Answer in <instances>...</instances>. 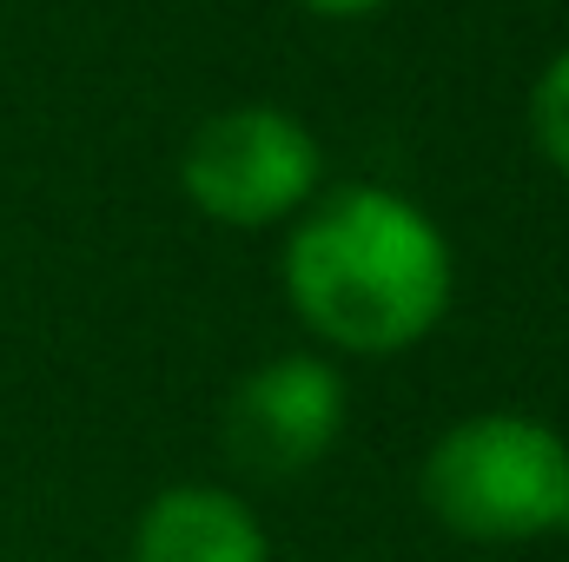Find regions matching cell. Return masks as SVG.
<instances>
[{
	"mask_svg": "<svg viewBox=\"0 0 569 562\" xmlns=\"http://www.w3.org/2000/svg\"><path fill=\"white\" fill-rule=\"evenodd\" d=\"M298 324L338 358H398L450 311L457 259L443 225L391 185L318 192L279 259Z\"/></svg>",
	"mask_w": 569,
	"mask_h": 562,
	"instance_id": "6da1fadb",
	"label": "cell"
},
{
	"mask_svg": "<svg viewBox=\"0 0 569 562\" xmlns=\"http://www.w3.org/2000/svg\"><path fill=\"white\" fill-rule=\"evenodd\" d=\"M418 496L463 543L569 536V436L523 411H477L425 450Z\"/></svg>",
	"mask_w": 569,
	"mask_h": 562,
	"instance_id": "7a4b0ae2",
	"label": "cell"
},
{
	"mask_svg": "<svg viewBox=\"0 0 569 562\" xmlns=\"http://www.w3.org/2000/svg\"><path fill=\"white\" fill-rule=\"evenodd\" d=\"M179 192L212 225L266 232L325 192V145L284 107H226L192 127L179 152Z\"/></svg>",
	"mask_w": 569,
	"mask_h": 562,
	"instance_id": "3957f363",
	"label": "cell"
},
{
	"mask_svg": "<svg viewBox=\"0 0 569 562\" xmlns=\"http://www.w3.org/2000/svg\"><path fill=\"white\" fill-rule=\"evenodd\" d=\"M226 456L266 483L305 476L345 436V378L318 351H279L226 398Z\"/></svg>",
	"mask_w": 569,
	"mask_h": 562,
	"instance_id": "277c9868",
	"label": "cell"
},
{
	"mask_svg": "<svg viewBox=\"0 0 569 562\" xmlns=\"http://www.w3.org/2000/svg\"><path fill=\"white\" fill-rule=\"evenodd\" d=\"M127 562H272V543L232 490L166 483L133 523Z\"/></svg>",
	"mask_w": 569,
	"mask_h": 562,
	"instance_id": "5b68a950",
	"label": "cell"
},
{
	"mask_svg": "<svg viewBox=\"0 0 569 562\" xmlns=\"http://www.w3.org/2000/svg\"><path fill=\"white\" fill-rule=\"evenodd\" d=\"M530 140L569 179V47L537 73V87H530Z\"/></svg>",
	"mask_w": 569,
	"mask_h": 562,
	"instance_id": "8992f818",
	"label": "cell"
},
{
	"mask_svg": "<svg viewBox=\"0 0 569 562\" xmlns=\"http://www.w3.org/2000/svg\"><path fill=\"white\" fill-rule=\"evenodd\" d=\"M305 13H318V20H371V13H385L391 0H298Z\"/></svg>",
	"mask_w": 569,
	"mask_h": 562,
	"instance_id": "52a82bcc",
	"label": "cell"
}]
</instances>
